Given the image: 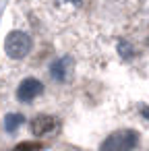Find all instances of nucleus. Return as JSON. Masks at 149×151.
Returning a JSON list of instances; mask_svg holds the SVG:
<instances>
[{
    "label": "nucleus",
    "instance_id": "39448f33",
    "mask_svg": "<svg viewBox=\"0 0 149 151\" xmlns=\"http://www.w3.org/2000/svg\"><path fill=\"white\" fill-rule=\"evenodd\" d=\"M68 58H62V60H58V62H54L52 64V68H50V75L56 79V81H66V73H68Z\"/></svg>",
    "mask_w": 149,
    "mask_h": 151
},
{
    "label": "nucleus",
    "instance_id": "0eeeda50",
    "mask_svg": "<svg viewBox=\"0 0 149 151\" xmlns=\"http://www.w3.org/2000/svg\"><path fill=\"white\" fill-rule=\"evenodd\" d=\"M40 149H42L40 141H23L17 147H13V151H40Z\"/></svg>",
    "mask_w": 149,
    "mask_h": 151
},
{
    "label": "nucleus",
    "instance_id": "20e7f679",
    "mask_svg": "<svg viewBox=\"0 0 149 151\" xmlns=\"http://www.w3.org/2000/svg\"><path fill=\"white\" fill-rule=\"evenodd\" d=\"M42 91H44L42 81L29 77V79H25V81L17 87V99H19V101H31V99H35L37 95H42Z\"/></svg>",
    "mask_w": 149,
    "mask_h": 151
},
{
    "label": "nucleus",
    "instance_id": "7ed1b4c3",
    "mask_svg": "<svg viewBox=\"0 0 149 151\" xmlns=\"http://www.w3.org/2000/svg\"><path fill=\"white\" fill-rule=\"evenodd\" d=\"M29 128H31V132H33L35 137L54 134V132L60 128V120L54 118V116H50V114H40V116H35V118L31 120Z\"/></svg>",
    "mask_w": 149,
    "mask_h": 151
},
{
    "label": "nucleus",
    "instance_id": "423d86ee",
    "mask_svg": "<svg viewBox=\"0 0 149 151\" xmlns=\"http://www.w3.org/2000/svg\"><path fill=\"white\" fill-rule=\"evenodd\" d=\"M23 114H9L6 118H4V128L9 130V132H13V130H17L21 124H23Z\"/></svg>",
    "mask_w": 149,
    "mask_h": 151
},
{
    "label": "nucleus",
    "instance_id": "f03ea898",
    "mask_svg": "<svg viewBox=\"0 0 149 151\" xmlns=\"http://www.w3.org/2000/svg\"><path fill=\"white\" fill-rule=\"evenodd\" d=\"M4 50H6V54L11 58L19 60V58H23V56L29 54V50H31V37L27 33H23V31H13L4 40Z\"/></svg>",
    "mask_w": 149,
    "mask_h": 151
},
{
    "label": "nucleus",
    "instance_id": "f257e3e1",
    "mask_svg": "<svg viewBox=\"0 0 149 151\" xmlns=\"http://www.w3.org/2000/svg\"><path fill=\"white\" fill-rule=\"evenodd\" d=\"M137 143H139L137 130L124 128V130H116L110 137H106L99 151H132L137 147Z\"/></svg>",
    "mask_w": 149,
    "mask_h": 151
}]
</instances>
